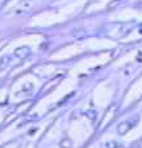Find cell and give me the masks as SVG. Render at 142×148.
<instances>
[{
  "label": "cell",
  "mask_w": 142,
  "mask_h": 148,
  "mask_svg": "<svg viewBox=\"0 0 142 148\" xmlns=\"http://www.w3.org/2000/svg\"><path fill=\"white\" fill-rule=\"evenodd\" d=\"M30 54V49H28L27 47H21V48H17L16 50H14L13 53V57H16V58H26V57Z\"/></svg>",
  "instance_id": "6da1fadb"
},
{
  "label": "cell",
  "mask_w": 142,
  "mask_h": 148,
  "mask_svg": "<svg viewBox=\"0 0 142 148\" xmlns=\"http://www.w3.org/2000/svg\"><path fill=\"white\" fill-rule=\"evenodd\" d=\"M13 56L12 54H7V56H1L0 57V70H4L12 63Z\"/></svg>",
  "instance_id": "7a4b0ae2"
},
{
  "label": "cell",
  "mask_w": 142,
  "mask_h": 148,
  "mask_svg": "<svg viewBox=\"0 0 142 148\" xmlns=\"http://www.w3.org/2000/svg\"><path fill=\"white\" fill-rule=\"evenodd\" d=\"M134 125V122H132V124H129V121H125V122H121L120 125L118 126V133L120 135H123V134H125V133L128 132V130L130 129V127Z\"/></svg>",
  "instance_id": "3957f363"
},
{
  "label": "cell",
  "mask_w": 142,
  "mask_h": 148,
  "mask_svg": "<svg viewBox=\"0 0 142 148\" xmlns=\"http://www.w3.org/2000/svg\"><path fill=\"white\" fill-rule=\"evenodd\" d=\"M102 148H123L121 147V144L116 143V142H107V143H105Z\"/></svg>",
  "instance_id": "277c9868"
}]
</instances>
